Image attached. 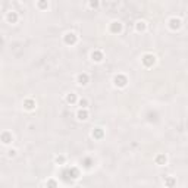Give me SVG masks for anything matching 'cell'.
<instances>
[{
  "mask_svg": "<svg viewBox=\"0 0 188 188\" xmlns=\"http://www.w3.org/2000/svg\"><path fill=\"white\" fill-rule=\"evenodd\" d=\"M113 84L116 85V87H119V88H123V87L128 84V78H126L123 74H118V75H115Z\"/></svg>",
  "mask_w": 188,
  "mask_h": 188,
  "instance_id": "1",
  "label": "cell"
},
{
  "mask_svg": "<svg viewBox=\"0 0 188 188\" xmlns=\"http://www.w3.org/2000/svg\"><path fill=\"white\" fill-rule=\"evenodd\" d=\"M141 62H143V65L146 66V68H150V66H153L156 63V57L151 53H146L144 56L141 57Z\"/></svg>",
  "mask_w": 188,
  "mask_h": 188,
  "instance_id": "2",
  "label": "cell"
},
{
  "mask_svg": "<svg viewBox=\"0 0 188 188\" xmlns=\"http://www.w3.org/2000/svg\"><path fill=\"white\" fill-rule=\"evenodd\" d=\"M76 41H78V37L74 33H66L63 35V43L66 46H74V44H76Z\"/></svg>",
  "mask_w": 188,
  "mask_h": 188,
  "instance_id": "3",
  "label": "cell"
},
{
  "mask_svg": "<svg viewBox=\"0 0 188 188\" xmlns=\"http://www.w3.org/2000/svg\"><path fill=\"white\" fill-rule=\"evenodd\" d=\"M0 141H2L3 144H10V143L13 141V137H12V134L9 131H5L0 134Z\"/></svg>",
  "mask_w": 188,
  "mask_h": 188,
  "instance_id": "4",
  "label": "cell"
},
{
  "mask_svg": "<svg viewBox=\"0 0 188 188\" xmlns=\"http://www.w3.org/2000/svg\"><path fill=\"white\" fill-rule=\"evenodd\" d=\"M109 30H110V33L112 34H119L122 31V24L119 22V21H113L110 27H109Z\"/></svg>",
  "mask_w": 188,
  "mask_h": 188,
  "instance_id": "5",
  "label": "cell"
},
{
  "mask_svg": "<svg viewBox=\"0 0 188 188\" xmlns=\"http://www.w3.org/2000/svg\"><path fill=\"white\" fill-rule=\"evenodd\" d=\"M76 81H78V84H80V85H87V84H88V81H90V76H88V74L82 72V74H80L78 76H76Z\"/></svg>",
  "mask_w": 188,
  "mask_h": 188,
  "instance_id": "6",
  "label": "cell"
},
{
  "mask_svg": "<svg viewBox=\"0 0 188 188\" xmlns=\"http://www.w3.org/2000/svg\"><path fill=\"white\" fill-rule=\"evenodd\" d=\"M181 24H182V22H181L179 18H172V19H169V28L173 30V31L181 28Z\"/></svg>",
  "mask_w": 188,
  "mask_h": 188,
  "instance_id": "7",
  "label": "cell"
},
{
  "mask_svg": "<svg viewBox=\"0 0 188 188\" xmlns=\"http://www.w3.org/2000/svg\"><path fill=\"white\" fill-rule=\"evenodd\" d=\"M91 60H94V62H101V60H103V51H101V50H93V51H91Z\"/></svg>",
  "mask_w": 188,
  "mask_h": 188,
  "instance_id": "8",
  "label": "cell"
},
{
  "mask_svg": "<svg viewBox=\"0 0 188 188\" xmlns=\"http://www.w3.org/2000/svg\"><path fill=\"white\" fill-rule=\"evenodd\" d=\"M65 173H68V175H69V178H71V179H76V178H80V171H78L76 168L66 169ZM69 178H68V179H69Z\"/></svg>",
  "mask_w": 188,
  "mask_h": 188,
  "instance_id": "9",
  "label": "cell"
},
{
  "mask_svg": "<svg viewBox=\"0 0 188 188\" xmlns=\"http://www.w3.org/2000/svg\"><path fill=\"white\" fill-rule=\"evenodd\" d=\"M6 21H8L9 24H16L18 22V13L16 12H13V10L8 12V15H6Z\"/></svg>",
  "mask_w": 188,
  "mask_h": 188,
  "instance_id": "10",
  "label": "cell"
},
{
  "mask_svg": "<svg viewBox=\"0 0 188 188\" xmlns=\"http://www.w3.org/2000/svg\"><path fill=\"white\" fill-rule=\"evenodd\" d=\"M88 116H90V113H88L87 109H80V110L76 112V118H78L80 121H87Z\"/></svg>",
  "mask_w": 188,
  "mask_h": 188,
  "instance_id": "11",
  "label": "cell"
},
{
  "mask_svg": "<svg viewBox=\"0 0 188 188\" xmlns=\"http://www.w3.org/2000/svg\"><path fill=\"white\" fill-rule=\"evenodd\" d=\"M163 184H165V187L173 188V187H175V184H176V179H175L173 176H165V178H163Z\"/></svg>",
  "mask_w": 188,
  "mask_h": 188,
  "instance_id": "12",
  "label": "cell"
},
{
  "mask_svg": "<svg viewBox=\"0 0 188 188\" xmlns=\"http://www.w3.org/2000/svg\"><path fill=\"white\" fill-rule=\"evenodd\" d=\"M91 135H93V138L94 140H101L103 138V135H105V131H103L101 128H94L93 132H91Z\"/></svg>",
  "mask_w": 188,
  "mask_h": 188,
  "instance_id": "13",
  "label": "cell"
},
{
  "mask_svg": "<svg viewBox=\"0 0 188 188\" xmlns=\"http://www.w3.org/2000/svg\"><path fill=\"white\" fill-rule=\"evenodd\" d=\"M24 107L27 109V110H34V109H35V101H34L33 98H25Z\"/></svg>",
  "mask_w": 188,
  "mask_h": 188,
  "instance_id": "14",
  "label": "cell"
},
{
  "mask_svg": "<svg viewBox=\"0 0 188 188\" xmlns=\"http://www.w3.org/2000/svg\"><path fill=\"white\" fill-rule=\"evenodd\" d=\"M156 165H159V166H163V165H166V162H168V157L165 154H157L154 159Z\"/></svg>",
  "mask_w": 188,
  "mask_h": 188,
  "instance_id": "15",
  "label": "cell"
},
{
  "mask_svg": "<svg viewBox=\"0 0 188 188\" xmlns=\"http://www.w3.org/2000/svg\"><path fill=\"white\" fill-rule=\"evenodd\" d=\"M66 101H68L69 105H74V103H76V94H75V93H69V94L66 96Z\"/></svg>",
  "mask_w": 188,
  "mask_h": 188,
  "instance_id": "16",
  "label": "cell"
},
{
  "mask_svg": "<svg viewBox=\"0 0 188 188\" xmlns=\"http://www.w3.org/2000/svg\"><path fill=\"white\" fill-rule=\"evenodd\" d=\"M146 27H147V25H146V22H144V21H138V22L135 24V30H137L138 33H141V31H144V30H146Z\"/></svg>",
  "mask_w": 188,
  "mask_h": 188,
  "instance_id": "17",
  "label": "cell"
},
{
  "mask_svg": "<svg viewBox=\"0 0 188 188\" xmlns=\"http://www.w3.org/2000/svg\"><path fill=\"white\" fill-rule=\"evenodd\" d=\"M46 187L47 188H57V181L56 179H47Z\"/></svg>",
  "mask_w": 188,
  "mask_h": 188,
  "instance_id": "18",
  "label": "cell"
},
{
  "mask_svg": "<svg viewBox=\"0 0 188 188\" xmlns=\"http://www.w3.org/2000/svg\"><path fill=\"white\" fill-rule=\"evenodd\" d=\"M80 106H81V109H85V107L88 106V100L87 98H81L80 100Z\"/></svg>",
  "mask_w": 188,
  "mask_h": 188,
  "instance_id": "19",
  "label": "cell"
},
{
  "mask_svg": "<svg viewBox=\"0 0 188 188\" xmlns=\"http://www.w3.org/2000/svg\"><path fill=\"white\" fill-rule=\"evenodd\" d=\"M82 163H84V166H85V168H90L91 165H93V160H91L90 157H85V159H84V162H82Z\"/></svg>",
  "mask_w": 188,
  "mask_h": 188,
  "instance_id": "20",
  "label": "cell"
},
{
  "mask_svg": "<svg viewBox=\"0 0 188 188\" xmlns=\"http://www.w3.org/2000/svg\"><path fill=\"white\" fill-rule=\"evenodd\" d=\"M56 163H59V165L65 163V156H57V157H56Z\"/></svg>",
  "mask_w": 188,
  "mask_h": 188,
  "instance_id": "21",
  "label": "cell"
},
{
  "mask_svg": "<svg viewBox=\"0 0 188 188\" xmlns=\"http://www.w3.org/2000/svg\"><path fill=\"white\" fill-rule=\"evenodd\" d=\"M8 154H9V157H13V156H16V150H9Z\"/></svg>",
  "mask_w": 188,
  "mask_h": 188,
  "instance_id": "22",
  "label": "cell"
},
{
  "mask_svg": "<svg viewBox=\"0 0 188 188\" xmlns=\"http://www.w3.org/2000/svg\"><path fill=\"white\" fill-rule=\"evenodd\" d=\"M38 6H40L41 9H44V8H47V6H49V5H47V3H46V2H40V3H38Z\"/></svg>",
  "mask_w": 188,
  "mask_h": 188,
  "instance_id": "23",
  "label": "cell"
},
{
  "mask_svg": "<svg viewBox=\"0 0 188 188\" xmlns=\"http://www.w3.org/2000/svg\"><path fill=\"white\" fill-rule=\"evenodd\" d=\"M90 6H91V8H96V6H98V3H97V2H91Z\"/></svg>",
  "mask_w": 188,
  "mask_h": 188,
  "instance_id": "24",
  "label": "cell"
}]
</instances>
